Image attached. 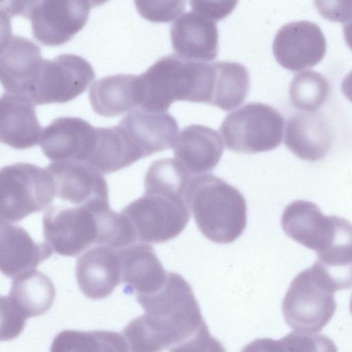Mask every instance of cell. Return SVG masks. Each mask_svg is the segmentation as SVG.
I'll return each instance as SVG.
<instances>
[{"label": "cell", "mask_w": 352, "mask_h": 352, "mask_svg": "<svg viewBox=\"0 0 352 352\" xmlns=\"http://www.w3.org/2000/svg\"><path fill=\"white\" fill-rule=\"evenodd\" d=\"M91 8L87 0H41L30 19L32 35L43 45H61L84 28Z\"/></svg>", "instance_id": "cell-10"}, {"label": "cell", "mask_w": 352, "mask_h": 352, "mask_svg": "<svg viewBox=\"0 0 352 352\" xmlns=\"http://www.w3.org/2000/svg\"><path fill=\"white\" fill-rule=\"evenodd\" d=\"M55 184L56 197L72 206L109 202L107 183L103 174L86 162H52L45 167Z\"/></svg>", "instance_id": "cell-15"}, {"label": "cell", "mask_w": 352, "mask_h": 352, "mask_svg": "<svg viewBox=\"0 0 352 352\" xmlns=\"http://www.w3.org/2000/svg\"><path fill=\"white\" fill-rule=\"evenodd\" d=\"M346 220L324 215L314 203L296 200L284 209L281 226L289 238L318 254L332 246Z\"/></svg>", "instance_id": "cell-11"}, {"label": "cell", "mask_w": 352, "mask_h": 352, "mask_svg": "<svg viewBox=\"0 0 352 352\" xmlns=\"http://www.w3.org/2000/svg\"><path fill=\"white\" fill-rule=\"evenodd\" d=\"M186 0H134L140 15L153 23H168L185 9Z\"/></svg>", "instance_id": "cell-31"}, {"label": "cell", "mask_w": 352, "mask_h": 352, "mask_svg": "<svg viewBox=\"0 0 352 352\" xmlns=\"http://www.w3.org/2000/svg\"><path fill=\"white\" fill-rule=\"evenodd\" d=\"M331 140L328 124L318 113H298L287 122L285 144L302 160L314 162L323 158L331 147Z\"/></svg>", "instance_id": "cell-24"}, {"label": "cell", "mask_w": 352, "mask_h": 352, "mask_svg": "<svg viewBox=\"0 0 352 352\" xmlns=\"http://www.w3.org/2000/svg\"><path fill=\"white\" fill-rule=\"evenodd\" d=\"M192 175L175 158H163L154 161L144 177V192L173 194L186 201Z\"/></svg>", "instance_id": "cell-29"}, {"label": "cell", "mask_w": 352, "mask_h": 352, "mask_svg": "<svg viewBox=\"0 0 352 352\" xmlns=\"http://www.w3.org/2000/svg\"><path fill=\"white\" fill-rule=\"evenodd\" d=\"M28 319L13 305L7 296H1V340L17 338Z\"/></svg>", "instance_id": "cell-32"}, {"label": "cell", "mask_w": 352, "mask_h": 352, "mask_svg": "<svg viewBox=\"0 0 352 352\" xmlns=\"http://www.w3.org/2000/svg\"><path fill=\"white\" fill-rule=\"evenodd\" d=\"M349 309H350V311H351V313L352 314V295H351V299H350Z\"/></svg>", "instance_id": "cell-39"}, {"label": "cell", "mask_w": 352, "mask_h": 352, "mask_svg": "<svg viewBox=\"0 0 352 352\" xmlns=\"http://www.w3.org/2000/svg\"><path fill=\"white\" fill-rule=\"evenodd\" d=\"M326 40L320 28L307 21L289 23L276 33L272 50L284 68L298 72L314 67L324 57Z\"/></svg>", "instance_id": "cell-13"}, {"label": "cell", "mask_w": 352, "mask_h": 352, "mask_svg": "<svg viewBox=\"0 0 352 352\" xmlns=\"http://www.w3.org/2000/svg\"><path fill=\"white\" fill-rule=\"evenodd\" d=\"M1 221H19L52 205L55 184L50 171L35 164L18 162L0 172Z\"/></svg>", "instance_id": "cell-5"}, {"label": "cell", "mask_w": 352, "mask_h": 352, "mask_svg": "<svg viewBox=\"0 0 352 352\" xmlns=\"http://www.w3.org/2000/svg\"><path fill=\"white\" fill-rule=\"evenodd\" d=\"M41 0H1V15L20 16L30 19L34 8Z\"/></svg>", "instance_id": "cell-35"}, {"label": "cell", "mask_w": 352, "mask_h": 352, "mask_svg": "<svg viewBox=\"0 0 352 352\" xmlns=\"http://www.w3.org/2000/svg\"><path fill=\"white\" fill-rule=\"evenodd\" d=\"M0 269L10 278L36 267L54 250L46 242H35L22 227L1 221Z\"/></svg>", "instance_id": "cell-19"}, {"label": "cell", "mask_w": 352, "mask_h": 352, "mask_svg": "<svg viewBox=\"0 0 352 352\" xmlns=\"http://www.w3.org/2000/svg\"><path fill=\"white\" fill-rule=\"evenodd\" d=\"M142 159L118 124L96 128V144L87 164L102 174L118 171Z\"/></svg>", "instance_id": "cell-26"}, {"label": "cell", "mask_w": 352, "mask_h": 352, "mask_svg": "<svg viewBox=\"0 0 352 352\" xmlns=\"http://www.w3.org/2000/svg\"><path fill=\"white\" fill-rule=\"evenodd\" d=\"M39 144L52 162L87 163L96 146V128L79 118H58L43 129Z\"/></svg>", "instance_id": "cell-14"}, {"label": "cell", "mask_w": 352, "mask_h": 352, "mask_svg": "<svg viewBox=\"0 0 352 352\" xmlns=\"http://www.w3.org/2000/svg\"><path fill=\"white\" fill-rule=\"evenodd\" d=\"M120 267V281L126 294H149L158 290L168 276L153 247L136 242L117 250Z\"/></svg>", "instance_id": "cell-17"}, {"label": "cell", "mask_w": 352, "mask_h": 352, "mask_svg": "<svg viewBox=\"0 0 352 352\" xmlns=\"http://www.w3.org/2000/svg\"><path fill=\"white\" fill-rule=\"evenodd\" d=\"M334 292L311 267L300 272L291 282L282 302L287 325L299 333L320 332L336 309Z\"/></svg>", "instance_id": "cell-7"}, {"label": "cell", "mask_w": 352, "mask_h": 352, "mask_svg": "<svg viewBox=\"0 0 352 352\" xmlns=\"http://www.w3.org/2000/svg\"><path fill=\"white\" fill-rule=\"evenodd\" d=\"M43 129L34 104L28 98L6 92L1 96L0 140L15 149H26L40 142Z\"/></svg>", "instance_id": "cell-22"}, {"label": "cell", "mask_w": 352, "mask_h": 352, "mask_svg": "<svg viewBox=\"0 0 352 352\" xmlns=\"http://www.w3.org/2000/svg\"><path fill=\"white\" fill-rule=\"evenodd\" d=\"M118 125L124 131L141 157L170 148L177 138L178 124L166 113H155L136 108L131 110Z\"/></svg>", "instance_id": "cell-16"}, {"label": "cell", "mask_w": 352, "mask_h": 352, "mask_svg": "<svg viewBox=\"0 0 352 352\" xmlns=\"http://www.w3.org/2000/svg\"><path fill=\"white\" fill-rule=\"evenodd\" d=\"M170 35L173 48L183 58L210 61L218 54L216 23L197 12L182 14L172 24Z\"/></svg>", "instance_id": "cell-20"}, {"label": "cell", "mask_w": 352, "mask_h": 352, "mask_svg": "<svg viewBox=\"0 0 352 352\" xmlns=\"http://www.w3.org/2000/svg\"><path fill=\"white\" fill-rule=\"evenodd\" d=\"M223 148L219 133L200 124L183 129L173 146L175 159L195 175L212 170L221 160Z\"/></svg>", "instance_id": "cell-21"}, {"label": "cell", "mask_w": 352, "mask_h": 352, "mask_svg": "<svg viewBox=\"0 0 352 352\" xmlns=\"http://www.w3.org/2000/svg\"><path fill=\"white\" fill-rule=\"evenodd\" d=\"M329 91V83L323 76L314 71H305L296 74L291 82L289 97L295 107L313 111L324 103Z\"/></svg>", "instance_id": "cell-30"}, {"label": "cell", "mask_w": 352, "mask_h": 352, "mask_svg": "<svg viewBox=\"0 0 352 352\" xmlns=\"http://www.w3.org/2000/svg\"><path fill=\"white\" fill-rule=\"evenodd\" d=\"M238 0H190L192 9L212 20H221L235 8Z\"/></svg>", "instance_id": "cell-34"}, {"label": "cell", "mask_w": 352, "mask_h": 352, "mask_svg": "<svg viewBox=\"0 0 352 352\" xmlns=\"http://www.w3.org/2000/svg\"><path fill=\"white\" fill-rule=\"evenodd\" d=\"M114 214L109 202L51 205L43 217L44 239L59 255L76 256L92 244L105 245Z\"/></svg>", "instance_id": "cell-4"}, {"label": "cell", "mask_w": 352, "mask_h": 352, "mask_svg": "<svg viewBox=\"0 0 352 352\" xmlns=\"http://www.w3.org/2000/svg\"><path fill=\"white\" fill-rule=\"evenodd\" d=\"M89 99L94 112L112 118L140 105L139 76L116 74L95 81L89 88Z\"/></svg>", "instance_id": "cell-23"}, {"label": "cell", "mask_w": 352, "mask_h": 352, "mask_svg": "<svg viewBox=\"0 0 352 352\" xmlns=\"http://www.w3.org/2000/svg\"><path fill=\"white\" fill-rule=\"evenodd\" d=\"M144 314L122 330L130 351H218L222 345L209 332L190 285L168 272L157 291L139 296Z\"/></svg>", "instance_id": "cell-1"}, {"label": "cell", "mask_w": 352, "mask_h": 352, "mask_svg": "<svg viewBox=\"0 0 352 352\" xmlns=\"http://www.w3.org/2000/svg\"><path fill=\"white\" fill-rule=\"evenodd\" d=\"M95 78L84 58L72 54L44 59L30 101L34 105L65 103L82 94Z\"/></svg>", "instance_id": "cell-9"}, {"label": "cell", "mask_w": 352, "mask_h": 352, "mask_svg": "<svg viewBox=\"0 0 352 352\" xmlns=\"http://www.w3.org/2000/svg\"><path fill=\"white\" fill-rule=\"evenodd\" d=\"M91 7H97L99 6L102 5L103 3H106L109 0H87Z\"/></svg>", "instance_id": "cell-38"}, {"label": "cell", "mask_w": 352, "mask_h": 352, "mask_svg": "<svg viewBox=\"0 0 352 352\" xmlns=\"http://www.w3.org/2000/svg\"><path fill=\"white\" fill-rule=\"evenodd\" d=\"M7 296L28 319L41 316L52 307L56 289L46 274L34 269L14 278Z\"/></svg>", "instance_id": "cell-25"}, {"label": "cell", "mask_w": 352, "mask_h": 352, "mask_svg": "<svg viewBox=\"0 0 352 352\" xmlns=\"http://www.w3.org/2000/svg\"><path fill=\"white\" fill-rule=\"evenodd\" d=\"M343 35L347 45L352 51V19L344 25Z\"/></svg>", "instance_id": "cell-37"}, {"label": "cell", "mask_w": 352, "mask_h": 352, "mask_svg": "<svg viewBox=\"0 0 352 352\" xmlns=\"http://www.w3.org/2000/svg\"><path fill=\"white\" fill-rule=\"evenodd\" d=\"M284 118L271 106L247 103L228 114L220 131L226 147L243 153L269 151L283 140Z\"/></svg>", "instance_id": "cell-8"}, {"label": "cell", "mask_w": 352, "mask_h": 352, "mask_svg": "<svg viewBox=\"0 0 352 352\" xmlns=\"http://www.w3.org/2000/svg\"><path fill=\"white\" fill-rule=\"evenodd\" d=\"M76 277L87 298L100 300L109 296L120 282L117 250L104 245L88 249L77 260Z\"/></svg>", "instance_id": "cell-18"}, {"label": "cell", "mask_w": 352, "mask_h": 352, "mask_svg": "<svg viewBox=\"0 0 352 352\" xmlns=\"http://www.w3.org/2000/svg\"><path fill=\"white\" fill-rule=\"evenodd\" d=\"M50 351H129L122 334L109 331H80L64 330L54 338Z\"/></svg>", "instance_id": "cell-28"}, {"label": "cell", "mask_w": 352, "mask_h": 352, "mask_svg": "<svg viewBox=\"0 0 352 352\" xmlns=\"http://www.w3.org/2000/svg\"><path fill=\"white\" fill-rule=\"evenodd\" d=\"M318 13L324 19L345 23L352 19V0H314Z\"/></svg>", "instance_id": "cell-33"}, {"label": "cell", "mask_w": 352, "mask_h": 352, "mask_svg": "<svg viewBox=\"0 0 352 352\" xmlns=\"http://www.w3.org/2000/svg\"><path fill=\"white\" fill-rule=\"evenodd\" d=\"M43 61L41 49L34 43L7 34L0 56V79L5 91L30 100Z\"/></svg>", "instance_id": "cell-12"}, {"label": "cell", "mask_w": 352, "mask_h": 352, "mask_svg": "<svg viewBox=\"0 0 352 352\" xmlns=\"http://www.w3.org/2000/svg\"><path fill=\"white\" fill-rule=\"evenodd\" d=\"M216 79L212 104L228 111L236 108L246 98L250 76L245 66L227 61L214 63Z\"/></svg>", "instance_id": "cell-27"}, {"label": "cell", "mask_w": 352, "mask_h": 352, "mask_svg": "<svg viewBox=\"0 0 352 352\" xmlns=\"http://www.w3.org/2000/svg\"><path fill=\"white\" fill-rule=\"evenodd\" d=\"M186 202L197 227L210 241L234 242L247 224V205L235 187L211 174L192 177L186 192Z\"/></svg>", "instance_id": "cell-2"}, {"label": "cell", "mask_w": 352, "mask_h": 352, "mask_svg": "<svg viewBox=\"0 0 352 352\" xmlns=\"http://www.w3.org/2000/svg\"><path fill=\"white\" fill-rule=\"evenodd\" d=\"M121 213L129 222L137 241L147 243L174 239L184 230L190 219V209L184 197L157 192H144Z\"/></svg>", "instance_id": "cell-6"}, {"label": "cell", "mask_w": 352, "mask_h": 352, "mask_svg": "<svg viewBox=\"0 0 352 352\" xmlns=\"http://www.w3.org/2000/svg\"><path fill=\"white\" fill-rule=\"evenodd\" d=\"M341 88L345 97L352 102V71L344 78Z\"/></svg>", "instance_id": "cell-36"}, {"label": "cell", "mask_w": 352, "mask_h": 352, "mask_svg": "<svg viewBox=\"0 0 352 352\" xmlns=\"http://www.w3.org/2000/svg\"><path fill=\"white\" fill-rule=\"evenodd\" d=\"M209 64L170 54L139 75L144 110L166 113L177 100L204 102Z\"/></svg>", "instance_id": "cell-3"}]
</instances>
